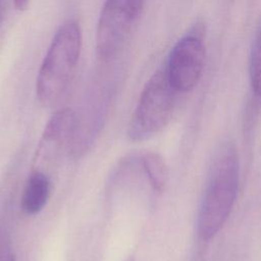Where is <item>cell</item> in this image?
Segmentation results:
<instances>
[{
	"label": "cell",
	"mask_w": 261,
	"mask_h": 261,
	"mask_svg": "<svg viewBox=\"0 0 261 261\" xmlns=\"http://www.w3.org/2000/svg\"><path fill=\"white\" fill-rule=\"evenodd\" d=\"M32 0H13V5L16 10L23 11L28 8Z\"/></svg>",
	"instance_id": "8fae6325"
},
{
	"label": "cell",
	"mask_w": 261,
	"mask_h": 261,
	"mask_svg": "<svg viewBox=\"0 0 261 261\" xmlns=\"http://www.w3.org/2000/svg\"><path fill=\"white\" fill-rule=\"evenodd\" d=\"M51 193L50 176L41 171L32 170L20 198V207L24 214H38L47 204Z\"/></svg>",
	"instance_id": "52a82bcc"
},
{
	"label": "cell",
	"mask_w": 261,
	"mask_h": 261,
	"mask_svg": "<svg viewBox=\"0 0 261 261\" xmlns=\"http://www.w3.org/2000/svg\"><path fill=\"white\" fill-rule=\"evenodd\" d=\"M80 128L77 113L69 107L57 110L44 127L33 159L32 170L50 176L74 142Z\"/></svg>",
	"instance_id": "5b68a950"
},
{
	"label": "cell",
	"mask_w": 261,
	"mask_h": 261,
	"mask_svg": "<svg viewBox=\"0 0 261 261\" xmlns=\"http://www.w3.org/2000/svg\"><path fill=\"white\" fill-rule=\"evenodd\" d=\"M176 93L168 81L165 69L157 70L142 90L128 124V138L139 142L163 129L171 118Z\"/></svg>",
	"instance_id": "3957f363"
},
{
	"label": "cell",
	"mask_w": 261,
	"mask_h": 261,
	"mask_svg": "<svg viewBox=\"0 0 261 261\" xmlns=\"http://www.w3.org/2000/svg\"><path fill=\"white\" fill-rule=\"evenodd\" d=\"M0 261H15L13 254L6 245H0Z\"/></svg>",
	"instance_id": "30bf717a"
},
{
	"label": "cell",
	"mask_w": 261,
	"mask_h": 261,
	"mask_svg": "<svg viewBox=\"0 0 261 261\" xmlns=\"http://www.w3.org/2000/svg\"><path fill=\"white\" fill-rule=\"evenodd\" d=\"M205 55V45L198 34H188L176 42L165 67L168 81L176 92L191 91L198 84Z\"/></svg>",
	"instance_id": "8992f818"
},
{
	"label": "cell",
	"mask_w": 261,
	"mask_h": 261,
	"mask_svg": "<svg viewBox=\"0 0 261 261\" xmlns=\"http://www.w3.org/2000/svg\"><path fill=\"white\" fill-rule=\"evenodd\" d=\"M81 51V28L76 21L68 20L55 33L37 75L36 95L43 105H53L64 95L76 70Z\"/></svg>",
	"instance_id": "6da1fadb"
},
{
	"label": "cell",
	"mask_w": 261,
	"mask_h": 261,
	"mask_svg": "<svg viewBox=\"0 0 261 261\" xmlns=\"http://www.w3.org/2000/svg\"><path fill=\"white\" fill-rule=\"evenodd\" d=\"M143 166L153 189L157 192H163L168 179V171L164 159L158 153L149 152L143 157Z\"/></svg>",
	"instance_id": "ba28073f"
},
{
	"label": "cell",
	"mask_w": 261,
	"mask_h": 261,
	"mask_svg": "<svg viewBox=\"0 0 261 261\" xmlns=\"http://www.w3.org/2000/svg\"><path fill=\"white\" fill-rule=\"evenodd\" d=\"M239 182L236 148L225 144L217 152L198 216V231L203 240L213 238L223 226L233 207Z\"/></svg>",
	"instance_id": "7a4b0ae2"
},
{
	"label": "cell",
	"mask_w": 261,
	"mask_h": 261,
	"mask_svg": "<svg viewBox=\"0 0 261 261\" xmlns=\"http://www.w3.org/2000/svg\"><path fill=\"white\" fill-rule=\"evenodd\" d=\"M146 0H105L96 31V51L110 60L123 48L139 20Z\"/></svg>",
	"instance_id": "277c9868"
},
{
	"label": "cell",
	"mask_w": 261,
	"mask_h": 261,
	"mask_svg": "<svg viewBox=\"0 0 261 261\" xmlns=\"http://www.w3.org/2000/svg\"><path fill=\"white\" fill-rule=\"evenodd\" d=\"M249 72L252 89L257 96L261 97V20L252 45Z\"/></svg>",
	"instance_id": "9c48e42d"
}]
</instances>
